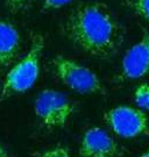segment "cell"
<instances>
[{
  "label": "cell",
  "instance_id": "cell-8",
  "mask_svg": "<svg viewBox=\"0 0 149 157\" xmlns=\"http://www.w3.org/2000/svg\"><path fill=\"white\" fill-rule=\"evenodd\" d=\"M21 37L17 28L0 19V72L11 65L20 51Z\"/></svg>",
  "mask_w": 149,
  "mask_h": 157
},
{
  "label": "cell",
  "instance_id": "cell-3",
  "mask_svg": "<svg viewBox=\"0 0 149 157\" xmlns=\"http://www.w3.org/2000/svg\"><path fill=\"white\" fill-rule=\"evenodd\" d=\"M34 111L44 127L62 128L75 113L76 106L64 93L47 89L36 97Z\"/></svg>",
  "mask_w": 149,
  "mask_h": 157
},
{
  "label": "cell",
  "instance_id": "cell-15",
  "mask_svg": "<svg viewBox=\"0 0 149 157\" xmlns=\"http://www.w3.org/2000/svg\"><path fill=\"white\" fill-rule=\"evenodd\" d=\"M141 157H149V149L147 150V151H144L142 155H141Z\"/></svg>",
  "mask_w": 149,
  "mask_h": 157
},
{
  "label": "cell",
  "instance_id": "cell-14",
  "mask_svg": "<svg viewBox=\"0 0 149 157\" xmlns=\"http://www.w3.org/2000/svg\"><path fill=\"white\" fill-rule=\"evenodd\" d=\"M0 157H11L10 154L7 152V150L2 146H0Z\"/></svg>",
  "mask_w": 149,
  "mask_h": 157
},
{
  "label": "cell",
  "instance_id": "cell-5",
  "mask_svg": "<svg viewBox=\"0 0 149 157\" xmlns=\"http://www.w3.org/2000/svg\"><path fill=\"white\" fill-rule=\"evenodd\" d=\"M106 124L116 135L125 139H134L149 133L147 114L131 106H118L105 113Z\"/></svg>",
  "mask_w": 149,
  "mask_h": 157
},
{
  "label": "cell",
  "instance_id": "cell-2",
  "mask_svg": "<svg viewBox=\"0 0 149 157\" xmlns=\"http://www.w3.org/2000/svg\"><path fill=\"white\" fill-rule=\"evenodd\" d=\"M44 48V39L40 34H33L28 54L7 73L0 91V102L14 94L32 89L40 75V61Z\"/></svg>",
  "mask_w": 149,
  "mask_h": 157
},
{
  "label": "cell",
  "instance_id": "cell-1",
  "mask_svg": "<svg viewBox=\"0 0 149 157\" xmlns=\"http://www.w3.org/2000/svg\"><path fill=\"white\" fill-rule=\"evenodd\" d=\"M64 32L82 50L100 59L114 56L125 39L124 27L103 2L77 6L66 19Z\"/></svg>",
  "mask_w": 149,
  "mask_h": 157
},
{
  "label": "cell",
  "instance_id": "cell-7",
  "mask_svg": "<svg viewBox=\"0 0 149 157\" xmlns=\"http://www.w3.org/2000/svg\"><path fill=\"white\" fill-rule=\"evenodd\" d=\"M149 75V33L133 45L122 58L121 76L126 79H140Z\"/></svg>",
  "mask_w": 149,
  "mask_h": 157
},
{
  "label": "cell",
  "instance_id": "cell-6",
  "mask_svg": "<svg viewBox=\"0 0 149 157\" xmlns=\"http://www.w3.org/2000/svg\"><path fill=\"white\" fill-rule=\"evenodd\" d=\"M82 157H118L120 147L107 132L99 127H91L83 135L79 146Z\"/></svg>",
  "mask_w": 149,
  "mask_h": 157
},
{
  "label": "cell",
  "instance_id": "cell-13",
  "mask_svg": "<svg viewBox=\"0 0 149 157\" xmlns=\"http://www.w3.org/2000/svg\"><path fill=\"white\" fill-rule=\"evenodd\" d=\"M73 0H44L43 10L44 11H51V10H58L63 6H66Z\"/></svg>",
  "mask_w": 149,
  "mask_h": 157
},
{
  "label": "cell",
  "instance_id": "cell-11",
  "mask_svg": "<svg viewBox=\"0 0 149 157\" xmlns=\"http://www.w3.org/2000/svg\"><path fill=\"white\" fill-rule=\"evenodd\" d=\"M133 7L139 15L149 21V0H134Z\"/></svg>",
  "mask_w": 149,
  "mask_h": 157
},
{
  "label": "cell",
  "instance_id": "cell-9",
  "mask_svg": "<svg viewBox=\"0 0 149 157\" xmlns=\"http://www.w3.org/2000/svg\"><path fill=\"white\" fill-rule=\"evenodd\" d=\"M134 100L140 109L149 111V84L142 83L135 89Z\"/></svg>",
  "mask_w": 149,
  "mask_h": 157
},
{
  "label": "cell",
  "instance_id": "cell-4",
  "mask_svg": "<svg viewBox=\"0 0 149 157\" xmlns=\"http://www.w3.org/2000/svg\"><path fill=\"white\" fill-rule=\"evenodd\" d=\"M57 77L71 90L83 94H104L105 89L96 73L70 58L57 56L53 61Z\"/></svg>",
  "mask_w": 149,
  "mask_h": 157
},
{
  "label": "cell",
  "instance_id": "cell-10",
  "mask_svg": "<svg viewBox=\"0 0 149 157\" xmlns=\"http://www.w3.org/2000/svg\"><path fill=\"white\" fill-rule=\"evenodd\" d=\"M39 157H71L69 150L62 146H57L50 148L45 151L41 152Z\"/></svg>",
  "mask_w": 149,
  "mask_h": 157
},
{
  "label": "cell",
  "instance_id": "cell-12",
  "mask_svg": "<svg viewBox=\"0 0 149 157\" xmlns=\"http://www.w3.org/2000/svg\"><path fill=\"white\" fill-rule=\"evenodd\" d=\"M33 1L34 0H6V5L12 13H18L28 7Z\"/></svg>",
  "mask_w": 149,
  "mask_h": 157
}]
</instances>
